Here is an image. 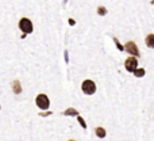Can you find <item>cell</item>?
<instances>
[{"mask_svg": "<svg viewBox=\"0 0 154 141\" xmlns=\"http://www.w3.org/2000/svg\"><path fill=\"white\" fill-rule=\"evenodd\" d=\"M146 45L149 46V48L154 49V34H149L146 37Z\"/></svg>", "mask_w": 154, "mask_h": 141, "instance_id": "obj_6", "label": "cell"}, {"mask_svg": "<svg viewBox=\"0 0 154 141\" xmlns=\"http://www.w3.org/2000/svg\"><path fill=\"white\" fill-rule=\"evenodd\" d=\"M152 3H153V5H154V0H152Z\"/></svg>", "mask_w": 154, "mask_h": 141, "instance_id": "obj_14", "label": "cell"}, {"mask_svg": "<svg viewBox=\"0 0 154 141\" xmlns=\"http://www.w3.org/2000/svg\"><path fill=\"white\" fill-rule=\"evenodd\" d=\"M125 68L127 72H131V73H133V72L138 68V59H137L135 56H131V57H128V59H126Z\"/></svg>", "mask_w": 154, "mask_h": 141, "instance_id": "obj_3", "label": "cell"}, {"mask_svg": "<svg viewBox=\"0 0 154 141\" xmlns=\"http://www.w3.org/2000/svg\"><path fill=\"white\" fill-rule=\"evenodd\" d=\"M77 118H79V122H80V123H81V126H82V128H84V129H85V128H87V125H85L84 120H82V118H81V117H77Z\"/></svg>", "mask_w": 154, "mask_h": 141, "instance_id": "obj_13", "label": "cell"}, {"mask_svg": "<svg viewBox=\"0 0 154 141\" xmlns=\"http://www.w3.org/2000/svg\"><path fill=\"white\" fill-rule=\"evenodd\" d=\"M35 103H37V106L42 110L49 109V106H50V101H49V98L45 95V94H39V95L37 96V99H35Z\"/></svg>", "mask_w": 154, "mask_h": 141, "instance_id": "obj_4", "label": "cell"}, {"mask_svg": "<svg viewBox=\"0 0 154 141\" xmlns=\"http://www.w3.org/2000/svg\"><path fill=\"white\" fill-rule=\"evenodd\" d=\"M95 133H96V136H97V137H100V139H104V137H106V129L96 128L95 129Z\"/></svg>", "mask_w": 154, "mask_h": 141, "instance_id": "obj_8", "label": "cell"}, {"mask_svg": "<svg viewBox=\"0 0 154 141\" xmlns=\"http://www.w3.org/2000/svg\"><path fill=\"white\" fill-rule=\"evenodd\" d=\"M133 73H134V76H135V77H142V76H145L146 71H145V68H137Z\"/></svg>", "mask_w": 154, "mask_h": 141, "instance_id": "obj_7", "label": "cell"}, {"mask_svg": "<svg viewBox=\"0 0 154 141\" xmlns=\"http://www.w3.org/2000/svg\"><path fill=\"white\" fill-rule=\"evenodd\" d=\"M69 141H75V140H69Z\"/></svg>", "mask_w": 154, "mask_h": 141, "instance_id": "obj_15", "label": "cell"}, {"mask_svg": "<svg viewBox=\"0 0 154 141\" xmlns=\"http://www.w3.org/2000/svg\"><path fill=\"white\" fill-rule=\"evenodd\" d=\"M65 115H77L79 113H77V110H75V109H68L64 113Z\"/></svg>", "mask_w": 154, "mask_h": 141, "instance_id": "obj_9", "label": "cell"}, {"mask_svg": "<svg viewBox=\"0 0 154 141\" xmlns=\"http://www.w3.org/2000/svg\"><path fill=\"white\" fill-rule=\"evenodd\" d=\"M112 40H114V42L116 43V46H118V49H119V50H125V48H123V46L119 43V41H118V38H112Z\"/></svg>", "mask_w": 154, "mask_h": 141, "instance_id": "obj_11", "label": "cell"}, {"mask_svg": "<svg viewBox=\"0 0 154 141\" xmlns=\"http://www.w3.org/2000/svg\"><path fill=\"white\" fill-rule=\"evenodd\" d=\"M125 50L126 52H128V53L131 54V56H135V57H138L139 56V50H138V46L135 45L134 42H127L125 45Z\"/></svg>", "mask_w": 154, "mask_h": 141, "instance_id": "obj_5", "label": "cell"}, {"mask_svg": "<svg viewBox=\"0 0 154 141\" xmlns=\"http://www.w3.org/2000/svg\"><path fill=\"white\" fill-rule=\"evenodd\" d=\"M14 88H15V92L16 94H19L22 91V87H19V83L18 82H15V84H14Z\"/></svg>", "mask_w": 154, "mask_h": 141, "instance_id": "obj_12", "label": "cell"}, {"mask_svg": "<svg viewBox=\"0 0 154 141\" xmlns=\"http://www.w3.org/2000/svg\"><path fill=\"white\" fill-rule=\"evenodd\" d=\"M81 90H82V92L87 94V95H92V94H95L96 92L95 82H92V80H89V79L84 80L82 84H81Z\"/></svg>", "mask_w": 154, "mask_h": 141, "instance_id": "obj_1", "label": "cell"}, {"mask_svg": "<svg viewBox=\"0 0 154 141\" xmlns=\"http://www.w3.org/2000/svg\"><path fill=\"white\" fill-rule=\"evenodd\" d=\"M97 14H100V15H106L107 14V10L104 7H99L97 8Z\"/></svg>", "mask_w": 154, "mask_h": 141, "instance_id": "obj_10", "label": "cell"}, {"mask_svg": "<svg viewBox=\"0 0 154 141\" xmlns=\"http://www.w3.org/2000/svg\"><path fill=\"white\" fill-rule=\"evenodd\" d=\"M19 29L23 31V34H30V33H32L31 21L27 19V18H22L20 21H19Z\"/></svg>", "mask_w": 154, "mask_h": 141, "instance_id": "obj_2", "label": "cell"}]
</instances>
